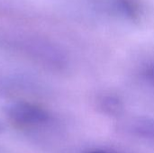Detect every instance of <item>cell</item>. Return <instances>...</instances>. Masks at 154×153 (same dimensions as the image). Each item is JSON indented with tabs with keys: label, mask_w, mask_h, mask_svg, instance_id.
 Returning a JSON list of instances; mask_svg holds the SVG:
<instances>
[{
	"label": "cell",
	"mask_w": 154,
	"mask_h": 153,
	"mask_svg": "<svg viewBox=\"0 0 154 153\" xmlns=\"http://www.w3.org/2000/svg\"><path fill=\"white\" fill-rule=\"evenodd\" d=\"M8 117L16 125L31 126L45 123L49 119L48 114L37 106L18 102L7 109Z\"/></svg>",
	"instance_id": "1"
},
{
	"label": "cell",
	"mask_w": 154,
	"mask_h": 153,
	"mask_svg": "<svg viewBox=\"0 0 154 153\" xmlns=\"http://www.w3.org/2000/svg\"><path fill=\"white\" fill-rule=\"evenodd\" d=\"M146 76L154 84V65H152L146 69Z\"/></svg>",
	"instance_id": "2"
},
{
	"label": "cell",
	"mask_w": 154,
	"mask_h": 153,
	"mask_svg": "<svg viewBox=\"0 0 154 153\" xmlns=\"http://www.w3.org/2000/svg\"><path fill=\"white\" fill-rule=\"evenodd\" d=\"M92 153H107V152H105V151H96V152H92Z\"/></svg>",
	"instance_id": "3"
}]
</instances>
